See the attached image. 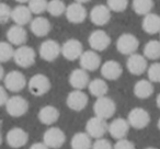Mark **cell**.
<instances>
[{"mask_svg": "<svg viewBox=\"0 0 160 149\" xmlns=\"http://www.w3.org/2000/svg\"><path fill=\"white\" fill-rule=\"evenodd\" d=\"M129 127L131 126H129L127 120H125L123 117H118L108 125V132H109L112 137L118 140L126 138V136L128 135Z\"/></svg>", "mask_w": 160, "mask_h": 149, "instance_id": "d6986e66", "label": "cell"}, {"mask_svg": "<svg viewBox=\"0 0 160 149\" xmlns=\"http://www.w3.org/2000/svg\"><path fill=\"white\" fill-rule=\"evenodd\" d=\"M38 54L45 62H54L60 55V45L55 40H46L41 44Z\"/></svg>", "mask_w": 160, "mask_h": 149, "instance_id": "5bb4252c", "label": "cell"}, {"mask_svg": "<svg viewBox=\"0 0 160 149\" xmlns=\"http://www.w3.org/2000/svg\"><path fill=\"white\" fill-rule=\"evenodd\" d=\"M153 93L152 82L147 79L138 80L134 86V94L138 99H148Z\"/></svg>", "mask_w": 160, "mask_h": 149, "instance_id": "4316f807", "label": "cell"}, {"mask_svg": "<svg viewBox=\"0 0 160 149\" xmlns=\"http://www.w3.org/2000/svg\"><path fill=\"white\" fill-rule=\"evenodd\" d=\"M3 77H5V70H3V67L0 64V80H2Z\"/></svg>", "mask_w": 160, "mask_h": 149, "instance_id": "b9f144b4", "label": "cell"}, {"mask_svg": "<svg viewBox=\"0 0 160 149\" xmlns=\"http://www.w3.org/2000/svg\"><path fill=\"white\" fill-rule=\"evenodd\" d=\"M159 34H160V32H159Z\"/></svg>", "mask_w": 160, "mask_h": 149, "instance_id": "f907efd6", "label": "cell"}, {"mask_svg": "<svg viewBox=\"0 0 160 149\" xmlns=\"http://www.w3.org/2000/svg\"><path fill=\"white\" fill-rule=\"evenodd\" d=\"M148 80L152 83H160V62H153L147 68Z\"/></svg>", "mask_w": 160, "mask_h": 149, "instance_id": "e575fe53", "label": "cell"}, {"mask_svg": "<svg viewBox=\"0 0 160 149\" xmlns=\"http://www.w3.org/2000/svg\"><path fill=\"white\" fill-rule=\"evenodd\" d=\"M90 82L89 73L82 68L75 69L69 75V83L75 90H82L88 87Z\"/></svg>", "mask_w": 160, "mask_h": 149, "instance_id": "44dd1931", "label": "cell"}, {"mask_svg": "<svg viewBox=\"0 0 160 149\" xmlns=\"http://www.w3.org/2000/svg\"><path fill=\"white\" fill-rule=\"evenodd\" d=\"M138 47H139V41L132 33L121 34L116 41V49L122 55H132L136 53Z\"/></svg>", "mask_w": 160, "mask_h": 149, "instance_id": "277c9868", "label": "cell"}, {"mask_svg": "<svg viewBox=\"0 0 160 149\" xmlns=\"http://www.w3.org/2000/svg\"><path fill=\"white\" fill-rule=\"evenodd\" d=\"M17 65L21 68H29L33 66L36 59V53L32 47L27 45H21L18 48L14 49L13 58Z\"/></svg>", "mask_w": 160, "mask_h": 149, "instance_id": "3957f363", "label": "cell"}, {"mask_svg": "<svg viewBox=\"0 0 160 149\" xmlns=\"http://www.w3.org/2000/svg\"><path fill=\"white\" fill-rule=\"evenodd\" d=\"M8 93H7V89L2 86H0V107H2V105L6 104L8 100Z\"/></svg>", "mask_w": 160, "mask_h": 149, "instance_id": "ab89813d", "label": "cell"}, {"mask_svg": "<svg viewBox=\"0 0 160 149\" xmlns=\"http://www.w3.org/2000/svg\"><path fill=\"white\" fill-rule=\"evenodd\" d=\"M66 6L62 0H49L47 2L46 11L51 14L52 17H60L65 13Z\"/></svg>", "mask_w": 160, "mask_h": 149, "instance_id": "1f68e13d", "label": "cell"}, {"mask_svg": "<svg viewBox=\"0 0 160 149\" xmlns=\"http://www.w3.org/2000/svg\"><path fill=\"white\" fill-rule=\"evenodd\" d=\"M66 140V135L59 127H51L43 135V142L49 149H59Z\"/></svg>", "mask_w": 160, "mask_h": 149, "instance_id": "ba28073f", "label": "cell"}, {"mask_svg": "<svg viewBox=\"0 0 160 149\" xmlns=\"http://www.w3.org/2000/svg\"><path fill=\"white\" fill-rule=\"evenodd\" d=\"M113 149H135V145L131 142V140L123 138V139H118L113 146Z\"/></svg>", "mask_w": 160, "mask_h": 149, "instance_id": "f35d334b", "label": "cell"}, {"mask_svg": "<svg viewBox=\"0 0 160 149\" xmlns=\"http://www.w3.org/2000/svg\"><path fill=\"white\" fill-rule=\"evenodd\" d=\"M142 30L146 32L147 34H157L160 32V16L156 13H150L144 16L142 22Z\"/></svg>", "mask_w": 160, "mask_h": 149, "instance_id": "484cf974", "label": "cell"}, {"mask_svg": "<svg viewBox=\"0 0 160 149\" xmlns=\"http://www.w3.org/2000/svg\"><path fill=\"white\" fill-rule=\"evenodd\" d=\"M107 6L113 12H123L128 6V0H107Z\"/></svg>", "mask_w": 160, "mask_h": 149, "instance_id": "d590c367", "label": "cell"}, {"mask_svg": "<svg viewBox=\"0 0 160 149\" xmlns=\"http://www.w3.org/2000/svg\"><path fill=\"white\" fill-rule=\"evenodd\" d=\"M91 149H113V146L105 138H99V139H96L94 142H92Z\"/></svg>", "mask_w": 160, "mask_h": 149, "instance_id": "74e56055", "label": "cell"}, {"mask_svg": "<svg viewBox=\"0 0 160 149\" xmlns=\"http://www.w3.org/2000/svg\"><path fill=\"white\" fill-rule=\"evenodd\" d=\"M59 111L53 105H45L38 111V117L42 124L44 125H53L59 118Z\"/></svg>", "mask_w": 160, "mask_h": 149, "instance_id": "d4e9b609", "label": "cell"}, {"mask_svg": "<svg viewBox=\"0 0 160 149\" xmlns=\"http://www.w3.org/2000/svg\"><path fill=\"white\" fill-rule=\"evenodd\" d=\"M90 20L97 27H103L111 20V10L107 5H97L90 11Z\"/></svg>", "mask_w": 160, "mask_h": 149, "instance_id": "ac0fdd59", "label": "cell"}, {"mask_svg": "<svg viewBox=\"0 0 160 149\" xmlns=\"http://www.w3.org/2000/svg\"><path fill=\"white\" fill-rule=\"evenodd\" d=\"M29 140V134L21 127H13L6 135V142L11 148L18 149L25 146Z\"/></svg>", "mask_w": 160, "mask_h": 149, "instance_id": "9a60e30c", "label": "cell"}, {"mask_svg": "<svg viewBox=\"0 0 160 149\" xmlns=\"http://www.w3.org/2000/svg\"><path fill=\"white\" fill-rule=\"evenodd\" d=\"M90 0H75V2H78V3H87V2H89Z\"/></svg>", "mask_w": 160, "mask_h": 149, "instance_id": "7bdbcfd3", "label": "cell"}, {"mask_svg": "<svg viewBox=\"0 0 160 149\" xmlns=\"http://www.w3.org/2000/svg\"><path fill=\"white\" fill-rule=\"evenodd\" d=\"M3 82H5V88L8 91L11 92H20L25 88L28 85L25 76L21 71L12 70L8 72L3 77Z\"/></svg>", "mask_w": 160, "mask_h": 149, "instance_id": "8992f818", "label": "cell"}, {"mask_svg": "<svg viewBox=\"0 0 160 149\" xmlns=\"http://www.w3.org/2000/svg\"><path fill=\"white\" fill-rule=\"evenodd\" d=\"M86 133L91 138H103L108 133V123L105 120L100 118L94 115L93 117L89 118L86 124Z\"/></svg>", "mask_w": 160, "mask_h": 149, "instance_id": "9c48e42d", "label": "cell"}, {"mask_svg": "<svg viewBox=\"0 0 160 149\" xmlns=\"http://www.w3.org/2000/svg\"><path fill=\"white\" fill-rule=\"evenodd\" d=\"M70 146L72 149H91V137L87 133L82 132L76 133L71 138Z\"/></svg>", "mask_w": 160, "mask_h": 149, "instance_id": "f1b7e54d", "label": "cell"}, {"mask_svg": "<svg viewBox=\"0 0 160 149\" xmlns=\"http://www.w3.org/2000/svg\"><path fill=\"white\" fill-rule=\"evenodd\" d=\"M14 48L9 42H0V64L7 62L13 58Z\"/></svg>", "mask_w": 160, "mask_h": 149, "instance_id": "d6a6232c", "label": "cell"}, {"mask_svg": "<svg viewBox=\"0 0 160 149\" xmlns=\"http://www.w3.org/2000/svg\"><path fill=\"white\" fill-rule=\"evenodd\" d=\"M29 149H49L44 142H35V144L31 145Z\"/></svg>", "mask_w": 160, "mask_h": 149, "instance_id": "60d3db41", "label": "cell"}, {"mask_svg": "<svg viewBox=\"0 0 160 149\" xmlns=\"http://www.w3.org/2000/svg\"><path fill=\"white\" fill-rule=\"evenodd\" d=\"M132 7L138 16H146L152 10L153 0H133Z\"/></svg>", "mask_w": 160, "mask_h": 149, "instance_id": "4dcf8cb0", "label": "cell"}, {"mask_svg": "<svg viewBox=\"0 0 160 149\" xmlns=\"http://www.w3.org/2000/svg\"><path fill=\"white\" fill-rule=\"evenodd\" d=\"M126 68L132 75L140 76L145 71H147V68H148L147 59L145 58L144 55L134 53L132 55H129L128 58H127Z\"/></svg>", "mask_w": 160, "mask_h": 149, "instance_id": "2e32d148", "label": "cell"}, {"mask_svg": "<svg viewBox=\"0 0 160 149\" xmlns=\"http://www.w3.org/2000/svg\"><path fill=\"white\" fill-rule=\"evenodd\" d=\"M144 56L146 59L157 60L160 58V41L151 40L144 47Z\"/></svg>", "mask_w": 160, "mask_h": 149, "instance_id": "f546056e", "label": "cell"}, {"mask_svg": "<svg viewBox=\"0 0 160 149\" xmlns=\"http://www.w3.org/2000/svg\"><path fill=\"white\" fill-rule=\"evenodd\" d=\"M127 122L129 126L135 129H142L148 126L150 123V115L142 107H135L131 110L127 116Z\"/></svg>", "mask_w": 160, "mask_h": 149, "instance_id": "52a82bcc", "label": "cell"}, {"mask_svg": "<svg viewBox=\"0 0 160 149\" xmlns=\"http://www.w3.org/2000/svg\"><path fill=\"white\" fill-rule=\"evenodd\" d=\"M83 53V46L81 42L76 38L67 40L64 44L60 46V54L66 58L67 60L73 62L76 59H79L81 54Z\"/></svg>", "mask_w": 160, "mask_h": 149, "instance_id": "30bf717a", "label": "cell"}, {"mask_svg": "<svg viewBox=\"0 0 160 149\" xmlns=\"http://www.w3.org/2000/svg\"><path fill=\"white\" fill-rule=\"evenodd\" d=\"M88 43L92 51L103 52L111 44V37L103 30H94L88 37Z\"/></svg>", "mask_w": 160, "mask_h": 149, "instance_id": "8fae6325", "label": "cell"}, {"mask_svg": "<svg viewBox=\"0 0 160 149\" xmlns=\"http://www.w3.org/2000/svg\"><path fill=\"white\" fill-rule=\"evenodd\" d=\"M7 40L11 45H16V46L24 45L28 40L27 30L21 25H12L7 31Z\"/></svg>", "mask_w": 160, "mask_h": 149, "instance_id": "603a6c76", "label": "cell"}, {"mask_svg": "<svg viewBox=\"0 0 160 149\" xmlns=\"http://www.w3.org/2000/svg\"><path fill=\"white\" fill-rule=\"evenodd\" d=\"M11 8L5 2H0V24H5L11 19Z\"/></svg>", "mask_w": 160, "mask_h": 149, "instance_id": "8d00e7d4", "label": "cell"}, {"mask_svg": "<svg viewBox=\"0 0 160 149\" xmlns=\"http://www.w3.org/2000/svg\"><path fill=\"white\" fill-rule=\"evenodd\" d=\"M156 103H157V107L160 109V93L157 96V99H156Z\"/></svg>", "mask_w": 160, "mask_h": 149, "instance_id": "ee69618b", "label": "cell"}, {"mask_svg": "<svg viewBox=\"0 0 160 149\" xmlns=\"http://www.w3.org/2000/svg\"><path fill=\"white\" fill-rule=\"evenodd\" d=\"M101 75L105 80H118L123 73V67L116 60H107L100 66Z\"/></svg>", "mask_w": 160, "mask_h": 149, "instance_id": "ffe728a7", "label": "cell"}, {"mask_svg": "<svg viewBox=\"0 0 160 149\" xmlns=\"http://www.w3.org/2000/svg\"><path fill=\"white\" fill-rule=\"evenodd\" d=\"M1 142H2V136H1V134H0V145H1Z\"/></svg>", "mask_w": 160, "mask_h": 149, "instance_id": "c3c4849f", "label": "cell"}, {"mask_svg": "<svg viewBox=\"0 0 160 149\" xmlns=\"http://www.w3.org/2000/svg\"><path fill=\"white\" fill-rule=\"evenodd\" d=\"M146 149H158V148H156V147H147Z\"/></svg>", "mask_w": 160, "mask_h": 149, "instance_id": "7dc6e473", "label": "cell"}, {"mask_svg": "<svg viewBox=\"0 0 160 149\" xmlns=\"http://www.w3.org/2000/svg\"><path fill=\"white\" fill-rule=\"evenodd\" d=\"M88 102H89V98L82 90H72L71 92H69L66 99L67 107L76 112L85 110L88 105Z\"/></svg>", "mask_w": 160, "mask_h": 149, "instance_id": "4fadbf2b", "label": "cell"}, {"mask_svg": "<svg viewBox=\"0 0 160 149\" xmlns=\"http://www.w3.org/2000/svg\"><path fill=\"white\" fill-rule=\"evenodd\" d=\"M6 111L12 117H21L29 110V102L21 96H13L8 98L5 104Z\"/></svg>", "mask_w": 160, "mask_h": 149, "instance_id": "5b68a950", "label": "cell"}, {"mask_svg": "<svg viewBox=\"0 0 160 149\" xmlns=\"http://www.w3.org/2000/svg\"><path fill=\"white\" fill-rule=\"evenodd\" d=\"M30 29H31V32L35 36L44 37L51 32L52 24L48 19L38 16L36 18L32 19V21L30 22Z\"/></svg>", "mask_w": 160, "mask_h": 149, "instance_id": "7402d4cb", "label": "cell"}, {"mask_svg": "<svg viewBox=\"0 0 160 149\" xmlns=\"http://www.w3.org/2000/svg\"><path fill=\"white\" fill-rule=\"evenodd\" d=\"M47 0H29L28 2V7H29L30 11L32 14H42L43 12L46 11L47 9Z\"/></svg>", "mask_w": 160, "mask_h": 149, "instance_id": "836d02e7", "label": "cell"}, {"mask_svg": "<svg viewBox=\"0 0 160 149\" xmlns=\"http://www.w3.org/2000/svg\"><path fill=\"white\" fill-rule=\"evenodd\" d=\"M157 125H158V128H159V131H160V117H159V120H158Z\"/></svg>", "mask_w": 160, "mask_h": 149, "instance_id": "bcb514c9", "label": "cell"}, {"mask_svg": "<svg viewBox=\"0 0 160 149\" xmlns=\"http://www.w3.org/2000/svg\"><path fill=\"white\" fill-rule=\"evenodd\" d=\"M0 123H1V120H0Z\"/></svg>", "mask_w": 160, "mask_h": 149, "instance_id": "681fc988", "label": "cell"}, {"mask_svg": "<svg viewBox=\"0 0 160 149\" xmlns=\"http://www.w3.org/2000/svg\"><path fill=\"white\" fill-rule=\"evenodd\" d=\"M11 20L14 24L24 27L32 21V12L28 6L19 5L11 10Z\"/></svg>", "mask_w": 160, "mask_h": 149, "instance_id": "cb8c5ba5", "label": "cell"}, {"mask_svg": "<svg viewBox=\"0 0 160 149\" xmlns=\"http://www.w3.org/2000/svg\"><path fill=\"white\" fill-rule=\"evenodd\" d=\"M79 64L86 71H96L101 66V57L96 51H85L79 57Z\"/></svg>", "mask_w": 160, "mask_h": 149, "instance_id": "e0dca14e", "label": "cell"}, {"mask_svg": "<svg viewBox=\"0 0 160 149\" xmlns=\"http://www.w3.org/2000/svg\"><path fill=\"white\" fill-rule=\"evenodd\" d=\"M65 16H66L68 22L72 23V24H80L86 20L88 13L87 9L82 3L72 2L66 7Z\"/></svg>", "mask_w": 160, "mask_h": 149, "instance_id": "7c38bea8", "label": "cell"}, {"mask_svg": "<svg viewBox=\"0 0 160 149\" xmlns=\"http://www.w3.org/2000/svg\"><path fill=\"white\" fill-rule=\"evenodd\" d=\"M17 2H19L20 5H24V3H28L29 2V0H16Z\"/></svg>", "mask_w": 160, "mask_h": 149, "instance_id": "f6af8a7d", "label": "cell"}, {"mask_svg": "<svg viewBox=\"0 0 160 149\" xmlns=\"http://www.w3.org/2000/svg\"><path fill=\"white\" fill-rule=\"evenodd\" d=\"M87 88L90 93L96 98H101V97L107 96L108 91H109V86H108L107 81L101 78H96L91 80Z\"/></svg>", "mask_w": 160, "mask_h": 149, "instance_id": "83f0119b", "label": "cell"}, {"mask_svg": "<svg viewBox=\"0 0 160 149\" xmlns=\"http://www.w3.org/2000/svg\"><path fill=\"white\" fill-rule=\"evenodd\" d=\"M93 111L96 116L107 121L115 114L116 104L111 98L107 96L97 98V101L93 105Z\"/></svg>", "mask_w": 160, "mask_h": 149, "instance_id": "7a4b0ae2", "label": "cell"}, {"mask_svg": "<svg viewBox=\"0 0 160 149\" xmlns=\"http://www.w3.org/2000/svg\"><path fill=\"white\" fill-rule=\"evenodd\" d=\"M51 80L43 73H36L30 78L28 82V88L31 94L35 97H42L51 90Z\"/></svg>", "mask_w": 160, "mask_h": 149, "instance_id": "6da1fadb", "label": "cell"}]
</instances>
